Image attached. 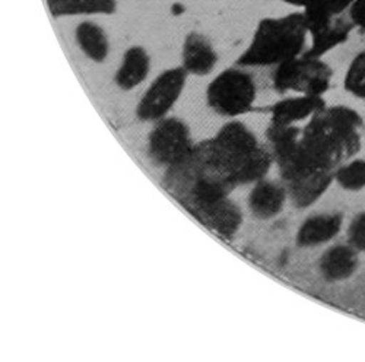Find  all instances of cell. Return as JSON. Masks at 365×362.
Segmentation results:
<instances>
[{
    "label": "cell",
    "mask_w": 365,
    "mask_h": 362,
    "mask_svg": "<svg viewBox=\"0 0 365 362\" xmlns=\"http://www.w3.org/2000/svg\"><path fill=\"white\" fill-rule=\"evenodd\" d=\"M53 18L111 15L117 9V0H47Z\"/></svg>",
    "instance_id": "obj_17"
},
{
    "label": "cell",
    "mask_w": 365,
    "mask_h": 362,
    "mask_svg": "<svg viewBox=\"0 0 365 362\" xmlns=\"http://www.w3.org/2000/svg\"><path fill=\"white\" fill-rule=\"evenodd\" d=\"M189 73L181 66L161 72L140 97L136 117L143 123H157L165 118L186 88Z\"/></svg>",
    "instance_id": "obj_8"
},
{
    "label": "cell",
    "mask_w": 365,
    "mask_h": 362,
    "mask_svg": "<svg viewBox=\"0 0 365 362\" xmlns=\"http://www.w3.org/2000/svg\"><path fill=\"white\" fill-rule=\"evenodd\" d=\"M327 104L323 97L291 95L279 100L270 107V122L275 126H292L306 123Z\"/></svg>",
    "instance_id": "obj_13"
},
{
    "label": "cell",
    "mask_w": 365,
    "mask_h": 362,
    "mask_svg": "<svg viewBox=\"0 0 365 362\" xmlns=\"http://www.w3.org/2000/svg\"><path fill=\"white\" fill-rule=\"evenodd\" d=\"M348 244L358 253H365V212L356 214L346 229Z\"/></svg>",
    "instance_id": "obj_20"
},
{
    "label": "cell",
    "mask_w": 365,
    "mask_h": 362,
    "mask_svg": "<svg viewBox=\"0 0 365 362\" xmlns=\"http://www.w3.org/2000/svg\"><path fill=\"white\" fill-rule=\"evenodd\" d=\"M327 8H330L333 12H346L349 5L354 2V0H323Z\"/></svg>",
    "instance_id": "obj_22"
},
{
    "label": "cell",
    "mask_w": 365,
    "mask_h": 362,
    "mask_svg": "<svg viewBox=\"0 0 365 362\" xmlns=\"http://www.w3.org/2000/svg\"><path fill=\"white\" fill-rule=\"evenodd\" d=\"M334 183L345 192H361L365 189V160L352 158L334 172Z\"/></svg>",
    "instance_id": "obj_18"
},
{
    "label": "cell",
    "mask_w": 365,
    "mask_h": 362,
    "mask_svg": "<svg viewBox=\"0 0 365 362\" xmlns=\"http://www.w3.org/2000/svg\"><path fill=\"white\" fill-rule=\"evenodd\" d=\"M344 227V214L326 212L316 214L304 221L295 235L299 249H316L336 238Z\"/></svg>",
    "instance_id": "obj_12"
},
{
    "label": "cell",
    "mask_w": 365,
    "mask_h": 362,
    "mask_svg": "<svg viewBox=\"0 0 365 362\" xmlns=\"http://www.w3.org/2000/svg\"><path fill=\"white\" fill-rule=\"evenodd\" d=\"M344 88L349 95L365 101V50L351 60L344 78Z\"/></svg>",
    "instance_id": "obj_19"
},
{
    "label": "cell",
    "mask_w": 365,
    "mask_h": 362,
    "mask_svg": "<svg viewBox=\"0 0 365 362\" xmlns=\"http://www.w3.org/2000/svg\"><path fill=\"white\" fill-rule=\"evenodd\" d=\"M195 143L189 125L178 117H165L154 123L148 138V155L165 171L185 160Z\"/></svg>",
    "instance_id": "obj_7"
},
{
    "label": "cell",
    "mask_w": 365,
    "mask_h": 362,
    "mask_svg": "<svg viewBox=\"0 0 365 362\" xmlns=\"http://www.w3.org/2000/svg\"><path fill=\"white\" fill-rule=\"evenodd\" d=\"M187 210L210 231L224 238H232L240 231L242 219H245L241 207L231 200V197L197 203L190 206Z\"/></svg>",
    "instance_id": "obj_9"
},
{
    "label": "cell",
    "mask_w": 365,
    "mask_h": 362,
    "mask_svg": "<svg viewBox=\"0 0 365 362\" xmlns=\"http://www.w3.org/2000/svg\"><path fill=\"white\" fill-rule=\"evenodd\" d=\"M150 72V56L142 46L129 47L114 75V83L121 90H133L142 85Z\"/></svg>",
    "instance_id": "obj_15"
},
{
    "label": "cell",
    "mask_w": 365,
    "mask_h": 362,
    "mask_svg": "<svg viewBox=\"0 0 365 362\" xmlns=\"http://www.w3.org/2000/svg\"><path fill=\"white\" fill-rule=\"evenodd\" d=\"M306 18L310 44L304 54L323 58L327 53L345 44L355 29L348 12H333L323 0L302 9Z\"/></svg>",
    "instance_id": "obj_6"
},
{
    "label": "cell",
    "mask_w": 365,
    "mask_h": 362,
    "mask_svg": "<svg viewBox=\"0 0 365 362\" xmlns=\"http://www.w3.org/2000/svg\"><path fill=\"white\" fill-rule=\"evenodd\" d=\"M333 83V69L323 58L301 54L275 68L272 76L273 89L281 95L323 97Z\"/></svg>",
    "instance_id": "obj_5"
},
{
    "label": "cell",
    "mask_w": 365,
    "mask_h": 362,
    "mask_svg": "<svg viewBox=\"0 0 365 362\" xmlns=\"http://www.w3.org/2000/svg\"><path fill=\"white\" fill-rule=\"evenodd\" d=\"M289 200L287 186L279 181L263 178L253 185L247 205L252 215L260 221L277 218Z\"/></svg>",
    "instance_id": "obj_11"
},
{
    "label": "cell",
    "mask_w": 365,
    "mask_h": 362,
    "mask_svg": "<svg viewBox=\"0 0 365 362\" xmlns=\"http://www.w3.org/2000/svg\"><path fill=\"white\" fill-rule=\"evenodd\" d=\"M75 41L82 54L94 63H104L110 54V40L106 29L94 21H82L75 29Z\"/></svg>",
    "instance_id": "obj_16"
},
{
    "label": "cell",
    "mask_w": 365,
    "mask_h": 362,
    "mask_svg": "<svg viewBox=\"0 0 365 362\" xmlns=\"http://www.w3.org/2000/svg\"><path fill=\"white\" fill-rule=\"evenodd\" d=\"M275 164L272 150L240 120H231L218 133L167 170L165 187L186 209L230 197L241 186L266 178Z\"/></svg>",
    "instance_id": "obj_1"
},
{
    "label": "cell",
    "mask_w": 365,
    "mask_h": 362,
    "mask_svg": "<svg viewBox=\"0 0 365 362\" xmlns=\"http://www.w3.org/2000/svg\"><path fill=\"white\" fill-rule=\"evenodd\" d=\"M314 2H317V0H295V8H299L302 11L304 8H307Z\"/></svg>",
    "instance_id": "obj_23"
},
{
    "label": "cell",
    "mask_w": 365,
    "mask_h": 362,
    "mask_svg": "<svg viewBox=\"0 0 365 362\" xmlns=\"http://www.w3.org/2000/svg\"><path fill=\"white\" fill-rule=\"evenodd\" d=\"M218 53L212 41L199 31L185 37L181 47V68L192 76H207L218 63Z\"/></svg>",
    "instance_id": "obj_10"
},
{
    "label": "cell",
    "mask_w": 365,
    "mask_h": 362,
    "mask_svg": "<svg viewBox=\"0 0 365 362\" xmlns=\"http://www.w3.org/2000/svg\"><path fill=\"white\" fill-rule=\"evenodd\" d=\"M364 120L348 105H326L306 125H269L266 139L287 187L310 180L333 178L362 146Z\"/></svg>",
    "instance_id": "obj_2"
},
{
    "label": "cell",
    "mask_w": 365,
    "mask_h": 362,
    "mask_svg": "<svg viewBox=\"0 0 365 362\" xmlns=\"http://www.w3.org/2000/svg\"><path fill=\"white\" fill-rule=\"evenodd\" d=\"M257 98V86L245 68H228L218 73L206 88V103L215 114L237 118L250 113Z\"/></svg>",
    "instance_id": "obj_4"
},
{
    "label": "cell",
    "mask_w": 365,
    "mask_h": 362,
    "mask_svg": "<svg viewBox=\"0 0 365 362\" xmlns=\"http://www.w3.org/2000/svg\"><path fill=\"white\" fill-rule=\"evenodd\" d=\"M309 44V29L302 11L263 18L255 29L250 44L237 58V66L277 68L306 53Z\"/></svg>",
    "instance_id": "obj_3"
},
{
    "label": "cell",
    "mask_w": 365,
    "mask_h": 362,
    "mask_svg": "<svg viewBox=\"0 0 365 362\" xmlns=\"http://www.w3.org/2000/svg\"><path fill=\"white\" fill-rule=\"evenodd\" d=\"M359 267V253L346 244H334L319 259V272L326 282L338 284L352 278Z\"/></svg>",
    "instance_id": "obj_14"
},
{
    "label": "cell",
    "mask_w": 365,
    "mask_h": 362,
    "mask_svg": "<svg viewBox=\"0 0 365 362\" xmlns=\"http://www.w3.org/2000/svg\"><path fill=\"white\" fill-rule=\"evenodd\" d=\"M346 12L354 26L365 31V0H354Z\"/></svg>",
    "instance_id": "obj_21"
}]
</instances>
